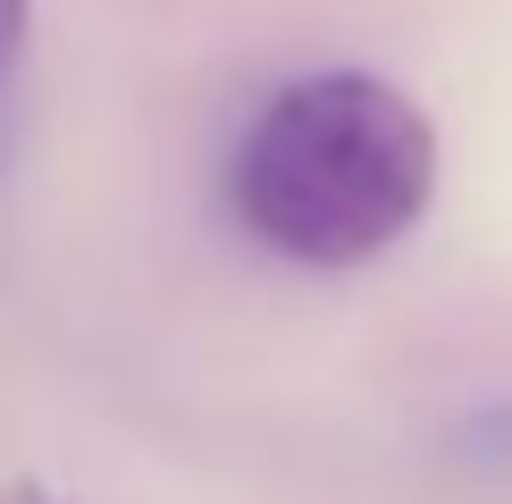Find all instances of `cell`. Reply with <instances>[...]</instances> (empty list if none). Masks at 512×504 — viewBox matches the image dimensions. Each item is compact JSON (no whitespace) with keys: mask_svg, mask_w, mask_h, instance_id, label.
Returning a JSON list of instances; mask_svg holds the SVG:
<instances>
[{"mask_svg":"<svg viewBox=\"0 0 512 504\" xmlns=\"http://www.w3.org/2000/svg\"><path fill=\"white\" fill-rule=\"evenodd\" d=\"M445 177L437 118L378 68L286 76L227 143V219L269 261L370 269L429 219Z\"/></svg>","mask_w":512,"mask_h":504,"instance_id":"1","label":"cell"},{"mask_svg":"<svg viewBox=\"0 0 512 504\" xmlns=\"http://www.w3.org/2000/svg\"><path fill=\"white\" fill-rule=\"evenodd\" d=\"M26 42H34V0H0V110L26 76Z\"/></svg>","mask_w":512,"mask_h":504,"instance_id":"2","label":"cell"},{"mask_svg":"<svg viewBox=\"0 0 512 504\" xmlns=\"http://www.w3.org/2000/svg\"><path fill=\"white\" fill-rule=\"evenodd\" d=\"M0 504H76V496L51 488L42 471H9V479H0Z\"/></svg>","mask_w":512,"mask_h":504,"instance_id":"3","label":"cell"}]
</instances>
